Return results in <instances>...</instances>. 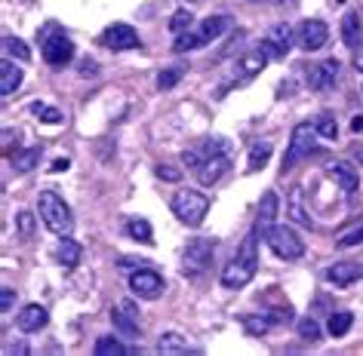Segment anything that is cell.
<instances>
[{"instance_id":"cell-1","label":"cell","mask_w":363,"mask_h":356,"mask_svg":"<svg viewBox=\"0 0 363 356\" xmlns=\"http://www.w3.org/2000/svg\"><path fill=\"white\" fill-rule=\"evenodd\" d=\"M256 231L247 234V240L240 243V249L238 255L225 264V270H222V286L225 289H243L247 282L256 277V270H259V249H256Z\"/></svg>"},{"instance_id":"cell-2","label":"cell","mask_w":363,"mask_h":356,"mask_svg":"<svg viewBox=\"0 0 363 356\" xmlns=\"http://www.w3.org/2000/svg\"><path fill=\"white\" fill-rule=\"evenodd\" d=\"M38 212H40V222L47 224L56 236H71V231H74L71 209L56 190H43L40 200H38Z\"/></svg>"},{"instance_id":"cell-3","label":"cell","mask_w":363,"mask_h":356,"mask_svg":"<svg viewBox=\"0 0 363 356\" xmlns=\"http://www.w3.org/2000/svg\"><path fill=\"white\" fill-rule=\"evenodd\" d=\"M206 212H210V197L201 190H179L172 197V215L188 227H201Z\"/></svg>"},{"instance_id":"cell-4","label":"cell","mask_w":363,"mask_h":356,"mask_svg":"<svg viewBox=\"0 0 363 356\" xmlns=\"http://www.w3.org/2000/svg\"><path fill=\"white\" fill-rule=\"evenodd\" d=\"M268 59H271V56H268V50H265V47H259V50L247 52L243 59H238V62H234L231 77L219 86V96H225L231 86H243V84H250L252 77H259V74H262V68L268 65Z\"/></svg>"},{"instance_id":"cell-5","label":"cell","mask_w":363,"mask_h":356,"mask_svg":"<svg viewBox=\"0 0 363 356\" xmlns=\"http://www.w3.org/2000/svg\"><path fill=\"white\" fill-rule=\"evenodd\" d=\"M265 243L271 246V252L277 255V258L284 261H296L305 255V243L302 236H298L296 231H289L286 224H271L265 231Z\"/></svg>"},{"instance_id":"cell-6","label":"cell","mask_w":363,"mask_h":356,"mask_svg":"<svg viewBox=\"0 0 363 356\" xmlns=\"http://www.w3.org/2000/svg\"><path fill=\"white\" fill-rule=\"evenodd\" d=\"M43 59L50 62L52 68H65L71 59H74V43L65 31H59L56 25H47V31H43Z\"/></svg>"},{"instance_id":"cell-7","label":"cell","mask_w":363,"mask_h":356,"mask_svg":"<svg viewBox=\"0 0 363 356\" xmlns=\"http://www.w3.org/2000/svg\"><path fill=\"white\" fill-rule=\"evenodd\" d=\"M317 135H320V132H317L314 123H298V126H296V130H293V139H289V148H286V154H284V172L293 169L296 163H302L305 157H311Z\"/></svg>"},{"instance_id":"cell-8","label":"cell","mask_w":363,"mask_h":356,"mask_svg":"<svg viewBox=\"0 0 363 356\" xmlns=\"http://www.w3.org/2000/svg\"><path fill=\"white\" fill-rule=\"evenodd\" d=\"M216 255V240H191L182 255V273L185 277H201V273L213 264Z\"/></svg>"},{"instance_id":"cell-9","label":"cell","mask_w":363,"mask_h":356,"mask_svg":"<svg viewBox=\"0 0 363 356\" xmlns=\"http://www.w3.org/2000/svg\"><path fill=\"white\" fill-rule=\"evenodd\" d=\"M130 289H133V295H139L145 301H157L163 295V277L157 270H151V268H135L130 273Z\"/></svg>"},{"instance_id":"cell-10","label":"cell","mask_w":363,"mask_h":356,"mask_svg":"<svg viewBox=\"0 0 363 356\" xmlns=\"http://www.w3.org/2000/svg\"><path fill=\"white\" fill-rule=\"evenodd\" d=\"M102 47L114 50V52H123V50H139L142 40H139V31L133 25H123V22H114L102 31Z\"/></svg>"},{"instance_id":"cell-11","label":"cell","mask_w":363,"mask_h":356,"mask_svg":"<svg viewBox=\"0 0 363 356\" xmlns=\"http://www.w3.org/2000/svg\"><path fill=\"white\" fill-rule=\"evenodd\" d=\"M326 40H330V28H326V22H320V19H305L296 31V43L305 52H314V50L326 47Z\"/></svg>"},{"instance_id":"cell-12","label":"cell","mask_w":363,"mask_h":356,"mask_svg":"<svg viewBox=\"0 0 363 356\" xmlns=\"http://www.w3.org/2000/svg\"><path fill=\"white\" fill-rule=\"evenodd\" d=\"M231 169V157L228 151H219V154H206L203 163L197 166V181H201L203 188H213L216 181H219L225 172Z\"/></svg>"},{"instance_id":"cell-13","label":"cell","mask_w":363,"mask_h":356,"mask_svg":"<svg viewBox=\"0 0 363 356\" xmlns=\"http://www.w3.org/2000/svg\"><path fill=\"white\" fill-rule=\"evenodd\" d=\"M111 323L123 338L139 335V310H135L133 301H121V304L111 307Z\"/></svg>"},{"instance_id":"cell-14","label":"cell","mask_w":363,"mask_h":356,"mask_svg":"<svg viewBox=\"0 0 363 356\" xmlns=\"http://www.w3.org/2000/svg\"><path fill=\"white\" fill-rule=\"evenodd\" d=\"M339 59H323L320 65H314L311 71H308V86L311 89H317V93H326V89H330L335 80H339Z\"/></svg>"},{"instance_id":"cell-15","label":"cell","mask_w":363,"mask_h":356,"mask_svg":"<svg viewBox=\"0 0 363 356\" xmlns=\"http://www.w3.org/2000/svg\"><path fill=\"white\" fill-rule=\"evenodd\" d=\"M262 47H265V50H268V56H274V59L286 56V52L293 50V28H289L286 22L274 25V28L268 31V38H265V43H262Z\"/></svg>"},{"instance_id":"cell-16","label":"cell","mask_w":363,"mask_h":356,"mask_svg":"<svg viewBox=\"0 0 363 356\" xmlns=\"http://www.w3.org/2000/svg\"><path fill=\"white\" fill-rule=\"evenodd\" d=\"M360 277H363V264H357V261H335L333 268H326V280L335 282L339 289L357 282Z\"/></svg>"},{"instance_id":"cell-17","label":"cell","mask_w":363,"mask_h":356,"mask_svg":"<svg viewBox=\"0 0 363 356\" xmlns=\"http://www.w3.org/2000/svg\"><path fill=\"white\" fill-rule=\"evenodd\" d=\"M326 176H330L345 194H354V190L360 188V176L351 163H333V166H326Z\"/></svg>"},{"instance_id":"cell-18","label":"cell","mask_w":363,"mask_h":356,"mask_svg":"<svg viewBox=\"0 0 363 356\" xmlns=\"http://www.w3.org/2000/svg\"><path fill=\"white\" fill-rule=\"evenodd\" d=\"M47 307L43 304H28V307H22V314L16 316V326L22 328V332H40L43 326H47Z\"/></svg>"},{"instance_id":"cell-19","label":"cell","mask_w":363,"mask_h":356,"mask_svg":"<svg viewBox=\"0 0 363 356\" xmlns=\"http://www.w3.org/2000/svg\"><path fill=\"white\" fill-rule=\"evenodd\" d=\"M277 209H280L277 194L274 190H268V194L262 197V206H259V215H256V234L265 236V231L274 224V218H277Z\"/></svg>"},{"instance_id":"cell-20","label":"cell","mask_w":363,"mask_h":356,"mask_svg":"<svg viewBox=\"0 0 363 356\" xmlns=\"http://www.w3.org/2000/svg\"><path fill=\"white\" fill-rule=\"evenodd\" d=\"M360 40H363V22H360V16L357 13H345L342 16V43H345V47H351V50H357Z\"/></svg>"},{"instance_id":"cell-21","label":"cell","mask_w":363,"mask_h":356,"mask_svg":"<svg viewBox=\"0 0 363 356\" xmlns=\"http://www.w3.org/2000/svg\"><path fill=\"white\" fill-rule=\"evenodd\" d=\"M22 84V68H16L13 59L0 62V96H13Z\"/></svg>"},{"instance_id":"cell-22","label":"cell","mask_w":363,"mask_h":356,"mask_svg":"<svg viewBox=\"0 0 363 356\" xmlns=\"http://www.w3.org/2000/svg\"><path fill=\"white\" fill-rule=\"evenodd\" d=\"M286 215L293 218L296 224L311 227V215H308L305 206H302V188H293V194H289V200H286Z\"/></svg>"},{"instance_id":"cell-23","label":"cell","mask_w":363,"mask_h":356,"mask_svg":"<svg viewBox=\"0 0 363 356\" xmlns=\"http://www.w3.org/2000/svg\"><path fill=\"white\" fill-rule=\"evenodd\" d=\"M271 151H274V144L271 142H252V148H250V160H247V169L250 172H259L262 166H265V163L271 160Z\"/></svg>"},{"instance_id":"cell-24","label":"cell","mask_w":363,"mask_h":356,"mask_svg":"<svg viewBox=\"0 0 363 356\" xmlns=\"http://www.w3.org/2000/svg\"><path fill=\"white\" fill-rule=\"evenodd\" d=\"M56 261L62 264V268H77L80 264V246L74 240H68V236H62V243H59V249H56Z\"/></svg>"},{"instance_id":"cell-25","label":"cell","mask_w":363,"mask_h":356,"mask_svg":"<svg viewBox=\"0 0 363 356\" xmlns=\"http://www.w3.org/2000/svg\"><path fill=\"white\" fill-rule=\"evenodd\" d=\"M157 350L160 353H188V341L179 332H167V335H160Z\"/></svg>"},{"instance_id":"cell-26","label":"cell","mask_w":363,"mask_h":356,"mask_svg":"<svg viewBox=\"0 0 363 356\" xmlns=\"http://www.w3.org/2000/svg\"><path fill=\"white\" fill-rule=\"evenodd\" d=\"M126 234L139 243H154V231L145 218H130V222H126Z\"/></svg>"},{"instance_id":"cell-27","label":"cell","mask_w":363,"mask_h":356,"mask_svg":"<svg viewBox=\"0 0 363 356\" xmlns=\"http://www.w3.org/2000/svg\"><path fill=\"white\" fill-rule=\"evenodd\" d=\"M201 47H206V40H203V34L201 31H182L179 38H176V43H172V50L176 52H188V50H201Z\"/></svg>"},{"instance_id":"cell-28","label":"cell","mask_w":363,"mask_h":356,"mask_svg":"<svg viewBox=\"0 0 363 356\" xmlns=\"http://www.w3.org/2000/svg\"><path fill=\"white\" fill-rule=\"evenodd\" d=\"M274 323H277V319L271 314H259V316H247V319H243V328H247V335H265Z\"/></svg>"},{"instance_id":"cell-29","label":"cell","mask_w":363,"mask_h":356,"mask_svg":"<svg viewBox=\"0 0 363 356\" xmlns=\"http://www.w3.org/2000/svg\"><path fill=\"white\" fill-rule=\"evenodd\" d=\"M228 28V19L225 16H210V19H203V25H201V34H203V40L210 43V40H216L219 34Z\"/></svg>"},{"instance_id":"cell-30","label":"cell","mask_w":363,"mask_h":356,"mask_svg":"<svg viewBox=\"0 0 363 356\" xmlns=\"http://www.w3.org/2000/svg\"><path fill=\"white\" fill-rule=\"evenodd\" d=\"M351 323H354V316L348 314V310H339V314H333V316H330L326 328H330V335H333V338H342V335L351 328Z\"/></svg>"},{"instance_id":"cell-31","label":"cell","mask_w":363,"mask_h":356,"mask_svg":"<svg viewBox=\"0 0 363 356\" xmlns=\"http://www.w3.org/2000/svg\"><path fill=\"white\" fill-rule=\"evenodd\" d=\"M121 353H133V350L123 347L117 338H99L96 341V356H121Z\"/></svg>"},{"instance_id":"cell-32","label":"cell","mask_w":363,"mask_h":356,"mask_svg":"<svg viewBox=\"0 0 363 356\" xmlns=\"http://www.w3.org/2000/svg\"><path fill=\"white\" fill-rule=\"evenodd\" d=\"M38 160H40V148H28V151H19V154H13V166L19 169V172H28L38 166Z\"/></svg>"},{"instance_id":"cell-33","label":"cell","mask_w":363,"mask_h":356,"mask_svg":"<svg viewBox=\"0 0 363 356\" xmlns=\"http://www.w3.org/2000/svg\"><path fill=\"white\" fill-rule=\"evenodd\" d=\"M182 77H185V65H172V68H163L160 74H157V86H160V89H172V86H176Z\"/></svg>"},{"instance_id":"cell-34","label":"cell","mask_w":363,"mask_h":356,"mask_svg":"<svg viewBox=\"0 0 363 356\" xmlns=\"http://www.w3.org/2000/svg\"><path fill=\"white\" fill-rule=\"evenodd\" d=\"M31 111H34V117H38L40 123H62V111H59V108H52V105L34 102V105H31Z\"/></svg>"},{"instance_id":"cell-35","label":"cell","mask_w":363,"mask_h":356,"mask_svg":"<svg viewBox=\"0 0 363 356\" xmlns=\"http://www.w3.org/2000/svg\"><path fill=\"white\" fill-rule=\"evenodd\" d=\"M4 47H6V52H10L13 59H19V62H28L31 59V50L25 47L19 38H13V34H6V38H4Z\"/></svg>"},{"instance_id":"cell-36","label":"cell","mask_w":363,"mask_h":356,"mask_svg":"<svg viewBox=\"0 0 363 356\" xmlns=\"http://www.w3.org/2000/svg\"><path fill=\"white\" fill-rule=\"evenodd\" d=\"M298 335H302L305 341H317V338H320V323H317L314 316L298 319Z\"/></svg>"},{"instance_id":"cell-37","label":"cell","mask_w":363,"mask_h":356,"mask_svg":"<svg viewBox=\"0 0 363 356\" xmlns=\"http://www.w3.org/2000/svg\"><path fill=\"white\" fill-rule=\"evenodd\" d=\"M191 22H194V16L188 13V10H179V13H172V19H169V28L182 34V31H191Z\"/></svg>"},{"instance_id":"cell-38","label":"cell","mask_w":363,"mask_h":356,"mask_svg":"<svg viewBox=\"0 0 363 356\" xmlns=\"http://www.w3.org/2000/svg\"><path fill=\"white\" fill-rule=\"evenodd\" d=\"M314 126H317V132H320L323 139H335V135H339V123H335L330 114H320Z\"/></svg>"},{"instance_id":"cell-39","label":"cell","mask_w":363,"mask_h":356,"mask_svg":"<svg viewBox=\"0 0 363 356\" xmlns=\"http://www.w3.org/2000/svg\"><path fill=\"white\" fill-rule=\"evenodd\" d=\"M16 227H19V234L25 236V240H31V234H34V215L31 212H19V215H16Z\"/></svg>"},{"instance_id":"cell-40","label":"cell","mask_w":363,"mask_h":356,"mask_svg":"<svg viewBox=\"0 0 363 356\" xmlns=\"http://www.w3.org/2000/svg\"><path fill=\"white\" fill-rule=\"evenodd\" d=\"M360 243H363V227H354V231H348V234L339 236V246H342V249H351V246H360Z\"/></svg>"},{"instance_id":"cell-41","label":"cell","mask_w":363,"mask_h":356,"mask_svg":"<svg viewBox=\"0 0 363 356\" xmlns=\"http://www.w3.org/2000/svg\"><path fill=\"white\" fill-rule=\"evenodd\" d=\"M13 301H16V295H13L10 286L0 289V310H4V314H10V310H13Z\"/></svg>"},{"instance_id":"cell-42","label":"cell","mask_w":363,"mask_h":356,"mask_svg":"<svg viewBox=\"0 0 363 356\" xmlns=\"http://www.w3.org/2000/svg\"><path fill=\"white\" fill-rule=\"evenodd\" d=\"M182 160H185V166H191V169H197V166L203 163L201 151H185V154H182Z\"/></svg>"},{"instance_id":"cell-43","label":"cell","mask_w":363,"mask_h":356,"mask_svg":"<svg viewBox=\"0 0 363 356\" xmlns=\"http://www.w3.org/2000/svg\"><path fill=\"white\" fill-rule=\"evenodd\" d=\"M96 74H99V65H96L93 59H84V62H80V77H96Z\"/></svg>"},{"instance_id":"cell-44","label":"cell","mask_w":363,"mask_h":356,"mask_svg":"<svg viewBox=\"0 0 363 356\" xmlns=\"http://www.w3.org/2000/svg\"><path fill=\"white\" fill-rule=\"evenodd\" d=\"M157 176L167 178V181H179L182 178V169H172V166H157Z\"/></svg>"},{"instance_id":"cell-45","label":"cell","mask_w":363,"mask_h":356,"mask_svg":"<svg viewBox=\"0 0 363 356\" xmlns=\"http://www.w3.org/2000/svg\"><path fill=\"white\" fill-rule=\"evenodd\" d=\"M68 166H71V163H68V157H59V160H56V163H52V166H50V169H52V172H65Z\"/></svg>"},{"instance_id":"cell-46","label":"cell","mask_w":363,"mask_h":356,"mask_svg":"<svg viewBox=\"0 0 363 356\" xmlns=\"http://www.w3.org/2000/svg\"><path fill=\"white\" fill-rule=\"evenodd\" d=\"M354 68H357L360 74H363V47H357V50H354Z\"/></svg>"},{"instance_id":"cell-47","label":"cell","mask_w":363,"mask_h":356,"mask_svg":"<svg viewBox=\"0 0 363 356\" xmlns=\"http://www.w3.org/2000/svg\"><path fill=\"white\" fill-rule=\"evenodd\" d=\"M351 130H354V132H363V117H354V120H351Z\"/></svg>"},{"instance_id":"cell-48","label":"cell","mask_w":363,"mask_h":356,"mask_svg":"<svg viewBox=\"0 0 363 356\" xmlns=\"http://www.w3.org/2000/svg\"><path fill=\"white\" fill-rule=\"evenodd\" d=\"M335 4H345V0H335Z\"/></svg>"}]
</instances>
